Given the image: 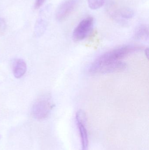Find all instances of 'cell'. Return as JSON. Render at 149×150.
Instances as JSON below:
<instances>
[{"label": "cell", "mask_w": 149, "mask_h": 150, "mask_svg": "<svg viewBox=\"0 0 149 150\" xmlns=\"http://www.w3.org/2000/svg\"><path fill=\"white\" fill-rule=\"evenodd\" d=\"M45 1V0H36L35 5H34L35 8L37 9L40 8L41 6H43Z\"/></svg>", "instance_id": "obj_13"}, {"label": "cell", "mask_w": 149, "mask_h": 150, "mask_svg": "<svg viewBox=\"0 0 149 150\" xmlns=\"http://www.w3.org/2000/svg\"><path fill=\"white\" fill-rule=\"evenodd\" d=\"M148 48H147V49H146V50H145V54H146V56H147V58H148Z\"/></svg>", "instance_id": "obj_14"}, {"label": "cell", "mask_w": 149, "mask_h": 150, "mask_svg": "<svg viewBox=\"0 0 149 150\" xmlns=\"http://www.w3.org/2000/svg\"><path fill=\"white\" fill-rule=\"evenodd\" d=\"M106 1V0H87V4L91 9L97 10L102 7Z\"/></svg>", "instance_id": "obj_10"}, {"label": "cell", "mask_w": 149, "mask_h": 150, "mask_svg": "<svg viewBox=\"0 0 149 150\" xmlns=\"http://www.w3.org/2000/svg\"><path fill=\"white\" fill-rule=\"evenodd\" d=\"M126 67L127 65L124 62L122 61L117 62L101 66L94 69L91 74L94 75L115 73L123 71Z\"/></svg>", "instance_id": "obj_5"}, {"label": "cell", "mask_w": 149, "mask_h": 150, "mask_svg": "<svg viewBox=\"0 0 149 150\" xmlns=\"http://www.w3.org/2000/svg\"><path fill=\"white\" fill-rule=\"evenodd\" d=\"M94 19L88 17L81 20L74 29L73 33V39L75 41H79L85 39L92 30Z\"/></svg>", "instance_id": "obj_3"}, {"label": "cell", "mask_w": 149, "mask_h": 150, "mask_svg": "<svg viewBox=\"0 0 149 150\" xmlns=\"http://www.w3.org/2000/svg\"><path fill=\"white\" fill-rule=\"evenodd\" d=\"M0 139H1V136H0Z\"/></svg>", "instance_id": "obj_15"}, {"label": "cell", "mask_w": 149, "mask_h": 150, "mask_svg": "<svg viewBox=\"0 0 149 150\" xmlns=\"http://www.w3.org/2000/svg\"><path fill=\"white\" fill-rule=\"evenodd\" d=\"M77 126L80 134L81 150H88V137L87 130L86 128V118L78 117L76 118Z\"/></svg>", "instance_id": "obj_6"}, {"label": "cell", "mask_w": 149, "mask_h": 150, "mask_svg": "<svg viewBox=\"0 0 149 150\" xmlns=\"http://www.w3.org/2000/svg\"><path fill=\"white\" fill-rule=\"evenodd\" d=\"M54 107L50 95H42L33 104L31 110L32 115L38 120L45 119L49 115Z\"/></svg>", "instance_id": "obj_2"}, {"label": "cell", "mask_w": 149, "mask_h": 150, "mask_svg": "<svg viewBox=\"0 0 149 150\" xmlns=\"http://www.w3.org/2000/svg\"><path fill=\"white\" fill-rule=\"evenodd\" d=\"M6 28V23L4 18L0 17V31H3Z\"/></svg>", "instance_id": "obj_12"}, {"label": "cell", "mask_w": 149, "mask_h": 150, "mask_svg": "<svg viewBox=\"0 0 149 150\" xmlns=\"http://www.w3.org/2000/svg\"><path fill=\"white\" fill-rule=\"evenodd\" d=\"M120 16L121 17L124 19H130L134 16V11L129 8H123L121 10L120 12Z\"/></svg>", "instance_id": "obj_11"}, {"label": "cell", "mask_w": 149, "mask_h": 150, "mask_svg": "<svg viewBox=\"0 0 149 150\" xmlns=\"http://www.w3.org/2000/svg\"><path fill=\"white\" fill-rule=\"evenodd\" d=\"M142 47L135 45H127L110 50L98 57L91 64L89 69L91 74L99 67L109 63L121 61V60L129 54L143 49Z\"/></svg>", "instance_id": "obj_1"}, {"label": "cell", "mask_w": 149, "mask_h": 150, "mask_svg": "<svg viewBox=\"0 0 149 150\" xmlns=\"http://www.w3.org/2000/svg\"><path fill=\"white\" fill-rule=\"evenodd\" d=\"M79 0H65L58 7L56 12V19L59 22L66 20L78 7Z\"/></svg>", "instance_id": "obj_4"}, {"label": "cell", "mask_w": 149, "mask_h": 150, "mask_svg": "<svg viewBox=\"0 0 149 150\" xmlns=\"http://www.w3.org/2000/svg\"><path fill=\"white\" fill-rule=\"evenodd\" d=\"M27 70V66L24 60L16 59L13 63V73L16 78H20L24 75Z\"/></svg>", "instance_id": "obj_7"}, {"label": "cell", "mask_w": 149, "mask_h": 150, "mask_svg": "<svg viewBox=\"0 0 149 150\" xmlns=\"http://www.w3.org/2000/svg\"><path fill=\"white\" fill-rule=\"evenodd\" d=\"M134 38L137 40H147L149 38V30L148 27L144 25H139L134 33Z\"/></svg>", "instance_id": "obj_9"}, {"label": "cell", "mask_w": 149, "mask_h": 150, "mask_svg": "<svg viewBox=\"0 0 149 150\" xmlns=\"http://www.w3.org/2000/svg\"><path fill=\"white\" fill-rule=\"evenodd\" d=\"M47 26V22L46 20L40 16L38 18L35 24L34 33L36 37H39L42 36L44 33Z\"/></svg>", "instance_id": "obj_8"}]
</instances>
